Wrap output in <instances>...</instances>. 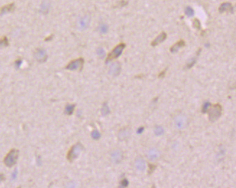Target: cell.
<instances>
[{"mask_svg": "<svg viewBox=\"0 0 236 188\" xmlns=\"http://www.w3.org/2000/svg\"><path fill=\"white\" fill-rule=\"evenodd\" d=\"M97 54L98 55L99 57L103 58L105 56V51H104V49H102V48H99V49H98L97 50Z\"/></svg>", "mask_w": 236, "mask_h": 188, "instance_id": "83f0119b", "label": "cell"}, {"mask_svg": "<svg viewBox=\"0 0 236 188\" xmlns=\"http://www.w3.org/2000/svg\"><path fill=\"white\" fill-rule=\"evenodd\" d=\"M9 45V42L7 37H3L2 38L0 39V48L7 47Z\"/></svg>", "mask_w": 236, "mask_h": 188, "instance_id": "7402d4cb", "label": "cell"}, {"mask_svg": "<svg viewBox=\"0 0 236 188\" xmlns=\"http://www.w3.org/2000/svg\"><path fill=\"white\" fill-rule=\"evenodd\" d=\"M135 167L139 171H144L146 168L145 161L141 157H138L135 161Z\"/></svg>", "mask_w": 236, "mask_h": 188, "instance_id": "e0dca14e", "label": "cell"}, {"mask_svg": "<svg viewBox=\"0 0 236 188\" xmlns=\"http://www.w3.org/2000/svg\"><path fill=\"white\" fill-rule=\"evenodd\" d=\"M4 179H5V176H4L2 174H1V175H0V183H1L2 181H3Z\"/></svg>", "mask_w": 236, "mask_h": 188, "instance_id": "d590c367", "label": "cell"}, {"mask_svg": "<svg viewBox=\"0 0 236 188\" xmlns=\"http://www.w3.org/2000/svg\"><path fill=\"white\" fill-rule=\"evenodd\" d=\"M165 71H166V70H165V71H163V72H162L161 74H160V76H159V77H163V76H164V74H165Z\"/></svg>", "mask_w": 236, "mask_h": 188, "instance_id": "8d00e7d4", "label": "cell"}, {"mask_svg": "<svg viewBox=\"0 0 236 188\" xmlns=\"http://www.w3.org/2000/svg\"><path fill=\"white\" fill-rule=\"evenodd\" d=\"M84 65V59L83 58L75 59L74 61L69 62L66 66V69L70 70V71H76V70H82Z\"/></svg>", "mask_w": 236, "mask_h": 188, "instance_id": "5b68a950", "label": "cell"}, {"mask_svg": "<svg viewBox=\"0 0 236 188\" xmlns=\"http://www.w3.org/2000/svg\"><path fill=\"white\" fill-rule=\"evenodd\" d=\"M166 38H167V35H166L165 33H160L158 36L151 43L152 46H156V45H159L160 43H163V42L166 39Z\"/></svg>", "mask_w": 236, "mask_h": 188, "instance_id": "9a60e30c", "label": "cell"}, {"mask_svg": "<svg viewBox=\"0 0 236 188\" xmlns=\"http://www.w3.org/2000/svg\"><path fill=\"white\" fill-rule=\"evenodd\" d=\"M123 159V154L120 150H115L111 154V160L113 163L119 164Z\"/></svg>", "mask_w": 236, "mask_h": 188, "instance_id": "30bf717a", "label": "cell"}, {"mask_svg": "<svg viewBox=\"0 0 236 188\" xmlns=\"http://www.w3.org/2000/svg\"><path fill=\"white\" fill-rule=\"evenodd\" d=\"M194 27H196L197 29L200 28V23L197 19H195L194 20Z\"/></svg>", "mask_w": 236, "mask_h": 188, "instance_id": "4dcf8cb0", "label": "cell"}, {"mask_svg": "<svg viewBox=\"0 0 236 188\" xmlns=\"http://www.w3.org/2000/svg\"><path fill=\"white\" fill-rule=\"evenodd\" d=\"M130 130L128 128H124L121 129L119 133V139L121 141L127 139L130 136Z\"/></svg>", "mask_w": 236, "mask_h": 188, "instance_id": "2e32d148", "label": "cell"}, {"mask_svg": "<svg viewBox=\"0 0 236 188\" xmlns=\"http://www.w3.org/2000/svg\"><path fill=\"white\" fill-rule=\"evenodd\" d=\"M233 10V5L230 2H224L220 5V7H219V13H225V12H228V13H231Z\"/></svg>", "mask_w": 236, "mask_h": 188, "instance_id": "4fadbf2b", "label": "cell"}, {"mask_svg": "<svg viewBox=\"0 0 236 188\" xmlns=\"http://www.w3.org/2000/svg\"><path fill=\"white\" fill-rule=\"evenodd\" d=\"M50 2L49 0H44L41 5V12L43 14H47L50 9Z\"/></svg>", "mask_w": 236, "mask_h": 188, "instance_id": "ac0fdd59", "label": "cell"}, {"mask_svg": "<svg viewBox=\"0 0 236 188\" xmlns=\"http://www.w3.org/2000/svg\"><path fill=\"white\" fill-rule=\"evenodd\" d=\"M156 169V166L154 164H149V174H152L154 172V170Z\"/></svg>", "mask_w": 236, "mask_h": 188, "instance_id": "f546056e", "label": "cell"}, {"mask_svg": "<svg viewBox=\"0 0 236 188\" xmlns=\"http://www.w3.org/2000/svg\"><path fill=\"white\" fill-rule=\"evenodd\" d=\"M75 105H67L65 107V113L67 115H71L73 113L74 109H75Z\"/></svg>", "mask_w": 236, "mask_h": 188, "instance_id": "ffe728a7", "label": "cell"}, {"mask_svg": "<svg viewBox=\"0 0 236 188\" xmlns=\"http://www.w3.org/2000/svg\"><path fill=\"white\" fill-rule=\"evenodd\" d=\"M91 136L93 139L98 140V139H99L100 138H101V135L98 131H97V130H95V131H93V132H92Z\"/></svg>", "mask_w": 236, "mask_h": 188, "instance_id": "484cf974", "label": "cell"}, {"mask_svg": "<svg viewBox=\"0 0 236 188\" xmlns=\"http://www.w3.org/2000/svg\"><path fill=\"white\" fill-rule=\"evenodd\" d=\"M126 45L124 43H121L117 45L114 49L112 50V51L109 53L106 59V62H109L111 60L117 59L118 57H119L121 55L122 52H123L124 49H125Z\"/></svg>", "mask_w": 236, "mask_h": 188, "instance_id": "277c9868", "label": "cell"}, {"mask_svg": "<svg viewBox=\"0 0 236 188\" xmlns=\"http://www.w3.org/2000/svg\"><path fill=\"white\" fill-rule=\"evenodd\" d=\"M175 124L179 129L185 128L188 125L187 118L183 115H179L175 118Z\"/></svg>", "mask_w": 236, "mask_h": 188, "instance_id": "52a82bcc", "label": "cell"}, {"mask_svg": "<svg viewBox=\"0 0 236 188\" xmlns=\"http://www.w3.org/2000/svg\"><path fill=\"white\" fill-rule=\"evenodd\" d=\"M15 4L13 3L3 6V7L1 8V9H0V15H5V14L12 13V12L15 10Z\"/></svg>", "mask_w": 236, "mask_h": 188, "instance_id": "7c38bea8", "label": "cell"}, {"mask_svg": "<svg viewBox=\"0 0 236 188\" xmlns=\"http://www.w3.org/2000/svg\"><path fill=\"white\" fill-rule=\"evenodd\" d=\"M101 113L103 116H106L110 113V108L109 106H108L106 103H103V107H102V109H101Z\"/></svg>", "mask_w": 236, "mask_h": 188, "instance_id": "d6986e66", "label": "cell"}, {"mask_svg": "<svg viewBox=\"0 0 236 188\" xmlns=\"http://www.w3.org/2000/svg\"><path fill=\"white\" fill-rule=\"evenodd\" d=\"M121 64H120L119 62H114L109 67V74L113 77H117L118 75H119L120 72H121Z\"/></svg>", "mask_w": 236, "mask_h": 188, "instance_id": "9c48e42d", "label": "cell"}, {"mask_svg": "<svg viewBox=\"0 0 236 188\" xmlns=\"http://www.w3.org/2000/svg\"><path fill=\"white\" fill-rule=\"evenodd\" d=\"M222 111H223L222 106L218 103L215 104V105L212 106L211 107H209L207 111L209 121L211 122H215L217 121L218 118H220L222 115Z\"/></svg>", "mask_w": 236, "mask_h": 188, "instance_id": "6da1fadb", "label": "cell"}, {"mask_svg": "<svg viewBox=\"0 0 236 188\" xmlns=\"http://www.w3.org/2000/svg\"><path fill=\"white\" fill-rule=\"evenodd\" d=\"M196 61H197V59H196V57L191 58V59L189 60V61H188L187 63H186L187 69H190V68H191L192 67H193V66L195 64Z\"/></svg>", "mask_w": 236, "mask_h": 188, "instance_id": "603a6c76", "label": "cell"}, {"mask_svg": "<svg viewBox=\"0 0 236 188\" xmlns=\"http://www.w3.org/2000/svg\"><path fill=\"white\" fill-rule=\"evenodd\" d=\"M147 157L148 159L151 160V161H155L158 159L160 157V153L158 150L156 149H151L149 150V151L147 152Z\"/></svg>", "mask_w": 236, "mask_h": 188, "instance_id": "8fae6325", "label": "cell"}, {"mask_svg": "<svg viewBox=\"0 0 236 188\" xmlns=\"http://www.w3.org/2000/svg\"><path fill=\"white\" fill-rule=\"evenodd\" d=\"M83 150V146L81 143H78L77 144L74 145L71 148L69 152L67 154V159L69 161H72L74 160L77 159L79 157V155L80 154L82 151Z\"/></svg>", "mask_w": 236, "mask_h": 188, "instance_id": "3957f363", "label": "cell"}, {"mask_svg": "<svg viewBox=\"0 0 236 188\" xmlns=\"http://www.w3.org/2000/svg\"><path fill=\"white\" fill-rule=\"evenodd\" d=\"M185 13H186V15L188 16V17H192V16L194 15V9L190 7H187L186 8Z\"/></svg>", "mask_w": 236, "mask_h": 188, "instance_id": "4316f807", "label": "cell"}, {"mask_svg": "<svg viewBox=\"0 0 236 188\" xmlns=\"http://www.w3.org/2000/svg\"><path fill=\"white\" fill-rule=\"evenodd\" d=\"M22 64V61L20 59V60H17V61H15V67L18 69V68H20V67Z\"/></svg>", "mask_w": 236, "mask_h": 188, "instance_id": "d6a6232c", "label": "cell"}, {"mask_svg": "<svg viewBox=\"0 0 236 188\" xmlns=\"http://www.w3.org/2000/svg\"><path fill=\"white\" fill-rule=\"evenodd\" d=\"M17 169H15V171H14L13 174H12V179H15L16 178H17Z\"/></svg>", "mask_w": 236, "mask_h": 188, "instance_id": "1f68e13d", "label": "cell"}, {"mask_svg": "<svg viewBox=\"0 0 236 188\" xmlns=\"http://www.w3.org/2000/svg\"><path fill=\"white\" fill-rule=\"evenodd\" d=\"M128 185H129V182H128L127 179H124L121 182V187H127Z\"/></svg>", "mask_w": 236, "mask_h": 188, "instance_id": "f1b7e54d", "label": "cell"}, {"mask_svg": "<svg viewBox=\"0 0 236 188\" xmlns=\"http://www.w3.org/2000/svg\"><path fill=\"white\" fill-rule=\"evenodd\" d=\"M90 23V17L88 15H85L83 17H81L78 20L77 25V28L79 31H84L89 27Z\"/></svg>", "mask_w": 236, "mask_h": 188, "instance_id": "8992f818", "label": "cell"}, {"mask_svg": "<svg viewBox=\"0 0 236 188\" xmlns=\"http://www.w3.org/2000/svg\"><path fill=\"white\" fill-rule=\"evenodd\" d=\"M144 130H145V128H144V127L139 128H138V130H137V133L138 134H141L144 131Z\"/></svg>", "mask_w": 236, "mask_h": 188, "instance_id": "836d02e7", "label": "cell"}, {"mask_svg": "<svg viewBox=\"0 0 236 188\" xmlns=\"http://www.w3.org/2000/svg\"><path fill=\"white\" fill-rule=\"evenodd\" d=\"M34 57H35V59L37 61L40 62V63H43V62L46 61L48 56L45 50L39 49L34 52Z\"/></svg>", "mask_w": 236, "mask_h": 188, "instance_id": "ba28073f", "label": "cell"}, {"mask_svg": "<svg viewBox=\"0 0 236 188\" xmlns=\"http://www.w3.org/2000/svg\"><path fill=\"white\" fill-rule=\"evenodd\" d=\"M41 157H37V164H38V165H39V166H40V165H41Z\"/></svg>", "mask_w": 236, "mask_h": 188, "instance_id": "e575fe53", "label": "cell"}, {"mask_svg": "<svg viewBox=\"0 0 236 188\" xmlns=\"http://www.w3.org/2000/svg\"><path fill=\"white\" fill-rule=\"evenodd\" d=\"M186 43L183 40H180L179 41H178L176 43L174 44L173 45H172L171 49H170V51H171V53H176L177 51H179L180 49H181V48H183V46H185Z\"/></svg>", "mask_w": 236, "mask_h": 188, "instance_id": "5bb4252c", "label": "cell"}, {"mask_svg": "<svg viewBox=\"0 0 236 188\" xmlns=\"http://www.w3.org/2000/svg\"><path fill=\"white\" fill-rule=\"evenodd\" d=\"M210 106H211V103H209V102H205V103L203 104L201 112H202L203 113H207L208 110H209V107H210Z\"/></svg>", "mask_w": 236, "mask_h": 188, "instance_id": "cb8c5ba5", "label": "cell"}, {"mask_svg": "<svg viewBox=\"0 0 236 188\" xmlns=\"http://www.w3.org/2000/svg\"><path fill=\"white\" fill-rule=\"evenodd\" d=\"M18 150L12 149L6 156L5 159H4V162H5V165L8 167H11L15 165L16 161H17V158H18Z\"/></svg>", "mask_w": 236, "mask_h": 188, "instance_id": "7a4b0ae2", "label": "cell"}, {"mask_svg": "<svg viewBox=\"0 0 236 188\" xmlns=\"http://www.w3.org/2000/svg\"><path fill=\"white\" fill-rule=\"evenodd\" d=\"M108 30H109V27H108V25L105 23L101 24L98 27V31H100V33H106L108 32Z\"/></svg>", "mask_w": 236, "mask_h": 188, "instance_id": "44dd1931", "label": "cell"}, {"mask_svg": "<svg viewBox=\"0 0 236 188\" xmlns=\"http://www.w3.org/2000/svg\"><path fill=\"white\" fill-rule=\"evenodd\" d=\"M155 134L156 136H161L164 133V129L161 126H157L155 128Z\"/></svg>", "mask_w": 236, "mask_h": 188, "instance_id": "d4e9b609", "label": "cell"}]
</instances>
